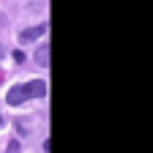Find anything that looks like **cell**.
<instances>
[{
    "label": "cell",
    "mask_w": 153,
    "mask_h": 153,
    "mask_svg": "<svg viewBox=\"0 0 153 153\" xmlns=\"http://www.w3.org/2000/svg\"><path fill=\"white\" fill-rule=\"evenodd\" d=\"M22 93H25V99H44L47 96V85H44V79H33V82L22 85Z\"/></svg>",
    "instance_id": "6da1fadb"
},
{
    "label": "cell",
    "mask_w": 153,
    "mask_h": 153,
    "mask_svg": "<svg viewBox=\"0 0 153 153\" xmlns=\"http://www.w3.org/2000/svg\"><path fill=\"white\" fill-rule=\"evenodd\" d=\"M47 27H49V25L44 22V25H38V27H27V30H22V33H19V44H30V41H36L41 33H47Z\"/></svg>",
    "instance_id": "7a4b0ae2"
},
{
    "label": "cell",
    "mask_w": 153,
    "mask_h": 153,
    "mask_svg": "<svg viewBox=\"0 0 153 153\" xmlns=\"http://www.w3.org/2000/svg\"><path fill=\"white\" fill-rule=\"evenodd\" d=\"M6 101L11 104V107H16V104H22V101H27L25 99V93H22V85H14L8 93H6Z\"/></svg>",
    "instance_id": "3957f363"
},
{
    "label": "cell",
    "mask_w": 153,
    "mask_h": 153,
    "mask_svg": "<svg viewBox=\"0 0 153 153\" xmlns=\"http://www.w3.org/2000/svg\"><path fill=\"white\" fill-rule=\"evenodd\" d=\"M36 63L44 66V68L49 66V44H47V41H44V47H38V52H36Z\"/></svg>",
    "instance_id": "277c9868"
},
{
    "label": "cell",
    "mask_w": 153,
    "mask_h": 153,
    "mask_svg": "<svg viewBox=\"0 0 153 153\" xmlns=\"http://www.w3.org/2000/svg\"><path fill=\"white\" fill-rule=\"evenodd\" d=\"M14 60H16V63H22V60H25V52H22V49H16V52H14Z\"/></svg>",
    "instance_id": "5b68a950"
},
{
    "label": "cell",
    "mask_w": 153,
    "mask_h": 153,
    "mask_svg": "<svg viewBox=\"0 0 153 153\" xmlns=\"http://www.w3.org/2000/svg\"><path fill=\"white\" fill-rule=\"evenodd\" d=\"M3 123H6V120H3V112H0V128H3Z\"/></svg>",
    "instance_id": "8992f818"
},
{
    "label": "cell",
    "mask_w": 153,
    "mask_h": 153,
    "mask_svg": "<svg viewBox=\"0 0 153 153\" xmlns=\"http://www.w3.org/2000/svg\"><path fill=\"white\" fill-rule=\"evenodd\" d=\"M3 55H6V49H3V44H0V57H3Z\"/></svg>",
    "instance_id": "52a82bcc"
},
{
    "label": "cell",
    "mask_w": 153,
    "mask_h": 153,
    "mask_svg": "<svg viewBox=\"0 0 153 153\" xmlns=\"http://www.w3.org/2000/svg\"><path fill=\"white\" fill-rule=\"evenodd\" d=\"M0 79H3V76H0Z\"/></svg>",
    "instance_id": "ba28073f"
}]
</instances>
